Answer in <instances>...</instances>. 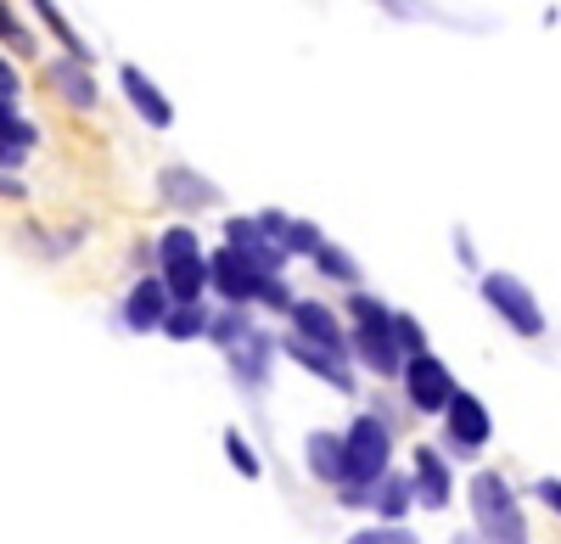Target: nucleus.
I'll list each match as a JSON object with an SVG mask.
<instances>
[{
    "mask_svg": "<svg viewBox=\"0 0 561 544\" xmlns=\"http://www.w3.org/2000/svg\"><path fill=\"white\" fill-rule=\"evenodd\" d=\"M466 517L483 544H539L528 522V500L500 466H478L466 477Z\"/></svg>",
    "mask_w": 561,
    "mask_h": 544,
    "instance_id": "2",
    "label": "nucleus"
},
{
    "mask_svg": "<svg viewBox=\"0 0 561 544\" xmlns=\"http://www.w3.org/2000/svg\"><path fill=\"white\" fill-rule=\"evenodd\" d=\"M399 404H404V416H415V421H438L444 410H449V398L460 393V382H455V371H449V359L444 354H415V359H404V371H399Z\"/></svg>",
    "mask_w": 561,
    "mask_h": 544,
    "instance_id": "8",
    "label": "nucleus"
},
{
    "mask_svg": "<svg viewBox=\"0 0 561 544\" xmlns=\"http://www.w3.org/2000/svg\"><path fill=\"white\" fill-rule=\"evenodd\" d=\"M0 45H7V51H18V57H39V39H34V28L12 12V0H0Z\"/></svg>",
    "mask_w": 561,
    "mask_h": 544,
    "instance_id": "26",
    "label": "nucleus"
},
{
    "mask_svg": "<svg viewBox=\"0 0 561 544\" xmlns=\"http://www.w3.org/2000/svg\"><path fill=\"white\" fill-rule=\"evenodd\" d=\"M275 359H280V332L253 326L237 348L225 354V377H230V387H237V393L264 398V393H270V382H275Z\"/></svg>",
    "mask_w": 561,
    "mask_h": 544,
    "instance_id": "10",
    "label": "nucleus"
},
{
    "mask_svg": "<svg viewBox=\"0 0 561 544\" xmlns=\"http://www.w3.org/2000/svg\"><path fill=\"white\" fill-rule=\"evenodd\" d=\"M449 544H483V539H478L472 528H466V533H449Z\"/></svg>",
    "mask_w": 561,
    "mask_h": 544,
    "instance_id": "33",
    "label": "nucleus"
},
{
    "mask_svg": "<svg viewBox=\"0 0 561 544\" xmlns=\"http://www.w3.org/2000/svg\"><path fill=\"white\" fill-rule=\"evenodd\" d=\"M259 326V314L253 309H225V303H214V326H208V343L219 348V354H230L248 332Z\"/></svg>",
    "mask_w": 561,
    "mask_h": 544,
    "instance_id": "23",
    "label": "nucleus"
},
{
    "mask_svg": "<svg viewBox=\"0 0 561 544\" xmlns=\"http://www.w3.org/2000/svg\"><path fill=\"white\" fill-rule=\"evenodd\" d=\"M0 169H18V163H12V152H7V147H0Z\"/></svg>",
    "mask_w": 561,
    "mask_h": 544,
    "instance_id": "34",
    "label": "nucleus"
},
{
    "mask_svg": "<svg viewBox=\"0 0 561 544\" xmlns=\"http://www.w3.org/2000/svg\"><path fill=\"white\" fill-rule=\"evenodd\" d=\"M489 443H494V410L483 404V393L460 387V393L449 398V410L438 416V449H444L449 461L472 466V461L489 455Z\"/></svg>",
    "mask_w": 561,
    "mask_h": 544,
    "instance_id": "7",
    "label": "nucleus"
},
{
    "mask_svg": "<svg viewBox=\"0 0 561 544\" xmlns=\"http://www.w3.org/2000/svg\"><path fill=\"white\" fill-rule=\"evenodd\" d=\"M225 247L242 253L253 269H264V276H287V264H293L287 253L270 242V231L259 224V213H230V219H225Z\"/></svg>",
    "mask_w": 561,
    "mask_h": 544,
    "instance_id": "13",
    "label": "nucleus"
},
{
    "mask_svg": "<svg viewBox=\"0 0 561 544\" xmlns=\"http://www.w3.org/2000/svg\"><path fill=\"white\" fill-rule=\"evenodd\" d=\"M28 7H34V18L45 23V28H51L57 34V45H62V57H79V62H90V45L79 39V28L62 18V7H57V0H28Z\"/></svg>",
    "mask_w": 561,
    "mask_h": 544,
    "instance_id": "24",
    "label": "nucleus"
},
{
    "mask_svg": "<svg viewBox=\"0 0 561 544\" xmlns=\"http://www.w3.org/2000/svg\"><path fill=\"white\" fill-rule=\"evenodd\" d=\"M0 96H7V102H18V96H23V73H18V62H12V57H0Z\"/></svg>",
    "mask_w": 561,
    "mask_h": 544,
    "instance_id": "31",
    "label": "nucleus"
},
{
    "mask_svg": "<svg viewBox=\"0 0 561 544\" xmlns=\"http://www.w3.org/2000/svg\"><path fill=\"white\" fill-rule=\"evenodd\" d=\"M259 224L270 231V242L287 253V258H314L325 247V231L314 219H298V213H280V208H259Z\"/></svg>",
    "mask_w": 561,
    "mask_h": 544,
    "instance_id": "17",
    "label": "nucleus"
},
{
    "mask_svg": "<svg viewBox=\"0 0 561 544\" xmlns=\"http://www.w3.org/2000/svg\"><path fill=\"white\" fill-rule=\"evenodd\" d=\"M478 298H483V309L494 314L511 337L539 343L550 332V314H545L539 292L517 276V269H483V276H478Z\"/></svg>",
    "mask_w": 561,
    "mask_h": 544,
    "instance_id": "6",
    "label": "nucleus"
},
{
    "mask_svg": "<svg viewBox=\"0 0 561 544\" xmlns=\"http://www.w3.org/2000/svg\"><path fill=\"white\" fill-rule=\"evenodd\" d=\"M309 264H314V276H320V281H332V287H343V292H359V281H365L359 258H354L348 247H337L332 236H325V247H320Z\"/></svg>",
    "mask_w": 561,
    "mask_h": 544,
    "instance_id": "20",
    "label": "nucleus"
},
{
    "mask_svg": "<svg viewBox=\"0 0 561 544\" xmlns=\"http://www.w3.org/2000/svg\"><path fill=\"white\" fill-rule=\"evenodd\" d=\"M152 264L174 303H208V247L197 236V224H169L152 247Z\"/></svg>",
    "mask_w": 561,
    "mask_h": 544,
    "instance_id": "5",
    "label": "nucleus"
},
{
    "mask_svg": "<svg viewBox=\"0 0 561 544\" xmlns=\"http://www.w3.org/2000/svg\"><path fill=\"white\" fill-rule=\"evenodd\" d=\"M28 186H23V174L18 169H0V202H23Z\"/></svg>",
    "mask_w": 561,
    "mask_h": 544,
    "instance_id": "32",
    "label": "nucleus"
},
{
    "mask_svg": "<svg viewBox=\"0 0 561 544\" xmlns=\"http://www.w3.org/2000/svg\"><path fill=\"white\" fill-rule=\"evenodd\" d=\"M370 522H410L415 517V488H410V472L404 466H393L382 483H370V511H365Z\"/></svg>",
    "mask_w": 561,
    "mask_h": 544,
    "instance_id": "19",
    "label": "nucleus"
},
{
    "mask_svg": "<svg viewBox=\"0 0 561 544\" xmlns=\"http://www.w3.org/2000/svg\"><path fill=\"white\" fill-rule=\"evenodd\" d=\"M343 455H348V483H343V488L382 483V477L399 466V427L365 404V410H354L348 427H343Z\"/></svg>",
    "mask_w": 561,
    "mask_h": 544,
    "instance_id": "4",
    "label": "nucleus"
},
{
    "mask_svg": "<svg viewBox=\"0 0 561 544\" xmlns=\"http://www.w3.org/2000/svg\"><path fill=\"white\" fill-rule=\"evenodd\" d=\"M118 90H124L129 113H135L140 124H147V129H174V102L163 96V84H158L147 68L124 62V68H118Z\"/></svg>",
    "mask_w": 561,
    "mask_h": 544,
    "instance_id": "16",
    "label": "nucleus"
},
{
    "mask_svg": "<svg viewBox=\"0 0 561 544\" xmlns=\"http://www.w3.org/2000/svg\"><path fill=\"white\" fill-rule=\"evenodd\" d=\"M343 321H348V354H354V371L370 377V382H399L404 371V354H399V337H393V303L377 298V292H348L343 298Z\"/></svg>",
    "mask_w": 561,
    "mask_h": 544,
    "instance_id": "1",
    "label": "nucleus"
},
{
    "mask_svg": "<svg viewBox=\"0 0 561 544\" xmlns=\"http://www.w3.org/2000/svg\"><path fill=\"white\" fill-rule=\"evenodd\" d=\"M158 197L169 202V208H180V213H203V208H219V186L203 174V169H192V163H163L158 169Z\"/></svg>",
    "mask_w": 561,
    "mask_h": 544,
    "instance_id": "14",
    "label": "nucleus"
},
{
    "mask_svg": "<svg viewBox=\"0 0 561 544\" xmlns=\"http://www.w3.org/2000/svg\"><path fill=\"white\" fill-rule=\"evenodd\" d=\"M280 332H293V337H304V343H320V348L354 359V354H348V321H343V309L325 303V298H298V303L287 309V326H280Z\"/></svg>",
    "mask_w": 561,
    "mask_h": 544,
    "instance_id": "12",
    "label": "nucleus"
},
{
    "mask_svg": "<svg viewBox=\"0 0 561 544\" xmlns=\"http://www.w3.org/2000/svg\"><path fill=\"white\" fill-rule=\"evenodd\" d=\"M528 500H534L539 511H550V517L561 522V477H556V472L534 477V483H528Z\"/></svg>",
    "mask_w": 561,
    "mask_h": 544,
    "instance_id": "29",
    "label": "nucleus"
},
{
    "mask_svg": "<svg viewBox=\"0 0 561 544\" xmlns=\"http://www.w3.org/2000/svg\"><path fill=\"white\" fill-rule=\"evenodd\" d=\"M382 7L399 18V23H444V28H478V23H466V18H449L438 12L433 0H382Z\"/></svg>",
    "mask_w": 561,
    "mask_h": 544,
    "instance_id": "25",
    "label": "nucleus"
},
{
    "mask_svg": "<svg viewBox=\"0 0 561 544\" xmlns=\"http://www.w3.org/2000/svg\"><path fill=\"white\" fill-rule=\"evenodd\" d=\"M169 309H174V298H169L163 276H158V269H147V276H135L129 292L118 298V326L129 337H158L163 321H169Z\"/></svg>",
    "mask_w": 561,
    "mask_h": 544,
    "instance_id": "11",
    "label": "nucleus"
},
{
    "mask_svg": "<svg viewBox=\"0 0 561 544\" xmlns=\"http://www.w3.org/2000/svg\"><path fill=\"white\" fill-rule=\"evenodd\" d=\"M404 472H410V488H415V511H427V517H444V511L455 506L460 472H455V461L444 455L438 443H410V455H404Z\"/></svg>",
    "mask_w": 561,
    "mask_h": 544,
    "instance_id": "9",
    "label": "nucleus"
},
{
    "mask_svg": "<svg viewBox=\"0 0 561 544\" xmlns=\"http://www.w3.org/2000/svg\"><path fill=\"white\" fill-rule=\"evenodd\" d=\"M304 472L320 488H343L348 483V455H343V427H309L304 432Z\"/></svg>",
    "mask_w": 561,
    "mask_h": 544,
    "instance_id": "15",
    "label": "nucleus"
},
{
    "mask_svg": "<svg viewBox=\"0 0 561 544\" xmlns=\"http://www.w3.org/2000/svg\"><path fill=\"white\" fill-rule=\"evenodd\" d=\"M45 84H51L73 113H90V107L102 102L96 73H90V62H79V57H57V62H45Z\"/></svg>",
    "mask_w": 561,
    "mask_h": 544,
    "instance_id": "18",
    "label": "nucleus"
},
{
    "mask_svg": "<svg viewBox=\"0 0 561 544\" xmlns=\"http://www.w3.org/2000/svg\"><path fill=\"white\" fill-rule=\"evenodd\" d=\"M208 298L225 303V309H270L287 321V309L298 303V292L287 287V276H264V269H253L242 253H230L225 242L208 253Z\"/></svg>",
    "mask_w": 561,
    "mask_h": 544,
    "instance_id": "3",
    "label": "nucleus"
},
{
    "mask_svg": "<svg viewBox=\"0 0 561 544\" xmlns=\"http://www.w3.org/2000/svg\"><path fill=\"white\" fill-rule=\"evenodd\" d=\"M393 337H399V354H404V359H415V354L433 348V343H427V326H421L410 309H393Z\"/></svg>",
    "mask_w": 561,
    "mask_h": 544,
    "instance_id": "28",
    "label": "nucleus"
},
{
    "mask_svg": "<svg viewBox=\"0 0 561 544\" xmlns=\"http://www.w3.org/2000/svg\"><path fill=\"white\" fill-rule=\"evenodd\" d=\"M208 326H214V298L208 303H174L158 337H169V343H208Z\"/></svg>",
    "mask_w": 561,
    "mask_h": 544,
    "instance_id": "21",
    "label": "nucleus"
},
{
    "mask_svg": "<svg viewBox=\"0 0 561 544\" xmlns=\"http://www.w3.org/2000/svg\"><path fill=\"white\" fill-rule=\"evenodd\" d=\"M219 449H225V466L237 472L242 483H259V477H264V455H259V443H253L242 427H225V432H219Z\"/></svg>",
    "mask_w": 561,
    "mask_h": 544,
    "instance_id": "22",
    "label": "nucleus"
},
{
    "mask_svg": "<svg viewBox=\"0 0 561 544\" xmlns=\"http://www.w3.org/2000/svg\"><path fill=\"white\" fill-rule=\"evenodd\" d=\"M455 258L472 269V276H483V258H478V247H472V231L466 224H455Z\"/></svg>",
    "mask_w": 561,
    "mask_h": 544,
    "instance_id": "30",
    "label": "nucleus"
},
{
    "mask_svg": "<svg viewBox=\"0 0 561 544\" xmlns=\"http://www.w3.org/2000/svg\"><path fill=\"white\" fill-rule=\"evenodd\" d=\"M343 544H421V533L410 522H399V528L393 522H359Z\"/></svg>",
    "mask_w": 561,
    "mask_h": 544,
    "instance_id": "27",
    "label": "nucleus"
}]
</instances>
